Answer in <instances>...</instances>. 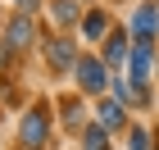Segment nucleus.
I'll use <instances>...</instances> for the list:
<instances>
[{
	"instance_id": "9b49d317",
	"label": "nucleus",
	"mask_w": 159,
	"mask_h": 150,
	"mask_svg": "<svg viewBox=\"0 0 159 150\" xmlns=\"http://www.w3.org/2000/svg\"><path fill=\"white\" fill-rule=\"evenodd\" d=\"M50 14H55V23H77V5H73V0H55Z\"/></svg>"
},
{
	"instance_id": "f03ea898",
	"label": "nucleus",
	"mask_w": 159,
	"mask_h": 150,
	"mask_svg": "<svg viewBox=\"0 0 159 150\" xmlns=\"http://www.w3.org/2000/svg\"><path fill=\"white\" fill-rule=\"evenodd\" d=\"M73 73H77V87L91 91V96H100V91L109 87V73H105V64H100V59H77Z\"/></svg>"
},
{
	"instance_id": "39448f33",
	"label": "nucleus",
	"mask_w": 159,
	"mask_h": 150,
	"mask_svg": "<svg viewBox=\"0 0 159 150\" xmlns=\"http://www.w3.org/2000/svg\"><path fill=\"white\" fill-rule=\"evenodd\" d=\"M150 59H155V46L150 41H132V68H127V77L146 82L150 77Z\"/></svg>"
},
{
	"instance_id": "6e6552de",
	"label": "nucleus",
	"mask_w": 159,
	"mask_h": 150,
	"mask_svg": "<svg viewBox=\"0 0 159 150\" xmlns=\"http://www.w3.org/2000/svg\"><path fill=\"white\" fill-rule=\"evenodd\" d=\"M100 127H105V132H109V127H123L127 123V114H123V100H100Z\"/></svg>"
},
{
	"instance_id": "2eb2a0df",
	"label": "nucleus",
	"mask_w": 159,
	"mask_h": 150,
	"mask_svg": "<svg viewBox=\"0 0 159 150\" xmlns=\"http://www.w3.org/2000/svg\"><path fill=\"white\" fill-rule=\"evenodd\" d=\"M37 5H41V0H18V9H23V14H32Z\"/></svg>"
},
{
	"instance_id": "f257e3e1",
	"label": "nucleus",
	"mask_w": 159,
	"mask_h": 150,
	"mask_svg": "<svg viewBox=\"0 0 159 150\" xmlns=\"http://www.w3.org/2000/svg\"><path fill=\"white\" fill-rule=\"evenodd\" d=\"M46 132H50V114H46V105H32V109L23 114V127H18L23 150H41V146H46Z\"/></svg>"
},
{
	"instance_id": "4468645a",
	"label": "nucleus",
	"mask_w": 159,
	"mask_h": 150,
	"mask_svg": "<svg viewBox=\"0 0 159 150\" xmlns=\"http://www.w3.org/2000/svg\"><path fill=\"white\" fill-rule=\"evenodd\" d=\"M127 146L132 150H150V137L141 132V127H132V132H127Z\"/></svg>"
},
{
	"instance_id": "20e7f679",
	"label": "nucleus",
	"mask_w": 159,
	"mask_h": 150,
	"mask_svg": "<svg viewBox=\"0 0 159 150\" xmlns=\"http://www.w3.org/2000/svg\"><path fill=\"white\" fill-rule=\"evenodd\" d=\"M46 59H50L55 73H68V68H77V50L68 46V41H50V46H46Z\"/></svg>"
},
{
	"instance_id": "9d476101",
	"label": "nucleus",
	"mask_w": 159,
	"mask_h": 150,
	"mask_svg": "<svg viewBox=\"0 0 159 150\" xmlns=\"http://www.w3.org/2000/svg\"><path fill=\"white\" fill-rule=\"evenodd\" d=\"M82 146L86 150H109V137H105V127H82Z\"/></svg>"
},
{
	"instance_id": "0eeeda50",
	"label": "nucleus",
	"mask_w": 159,
	"mask_h": 150,
	"mask_svg": "<svg viewBox=\"0 0 159 150\" xmlns=\"http://www.w3.org/2000/svg\"><path fill=\"white\" fill-rule=\"evenodd\" d=\"M114 96H118L123 105H146V87H141L136 77H118V82H114Z\"/></svg>"
},
{
	"instance_id": "423d86ee",
	"label": "nucleus",
	"mask_w": 159,
	"mask_h": 150,
	"mask_svg": "<svg viewBox=\"0 0 159 150\" xmlns=\"http://www.w3.org/2000/svg\"><path fill=\"white\" fill-rule=\"evenodd\" d=\"M27 41H32V18H27V14H18V18L9 23V32H5V46H9V50H23Z\"/></svg>"
},
{
	"instance_id": "1a4fd4ad",
	"label": "nucleus",
	"mask_w": 159,
	"mask_h": 150,
	"mask_svg": "<svg viewBox=\"0 0 159 150\" xmlns=\"http://www.w3.org/2000/svg\"><path fill=\"white\" fill-rule=\"evenodd\" d=\"M127 50H132V46H127V32H109L105 59H109V64H123V59H127Z\"/></svg>"
},
{
	"instance_id": "7ed1b4c3",
	"label": "nucleus",
	"mask_w": 159,
	"mask_h": 150,
	"mask_svg": "<svg viewBox=\"0 0 159 150\" xmlns=\"http://www.w3.org/2000/svg\"><path fill=\"white\" fill-rule=\"evenodd\" d=\"M155 32H159V9L155 5H141L132 14V41H155Z\"/></svg>"
},
{
	"instance_id": "ddd939ff",
	"label": "nucleus",
	"mask_w": 159,
	"mask_h": 150,
	"mask_svg": "<svg viewBox=\"0 0 159 150\" xmlns=\"http://www.w3.org/2000/svg\"><path fill=\"white\" fill-rule=\"evenodd\" d=\"M64 123H68V127H77V123H82V109H77V100H64Z\"/></svg>"
},
{
	"instance_id": "f8f14e48",
	"label": "nucleus",
	"mask_w": 159,
	"mask_h": 150,
	"mask_svg": "<svg viewBox=\"0 0 159 150\" xmlns=\"http://www.w3.org/2000/svg\"><path fill=\"white\" fill-rule=\"evenodd\" d=\"M82 32H86V37H105V14H86V18H82Z\"/></svg>"
}]
</instances>
